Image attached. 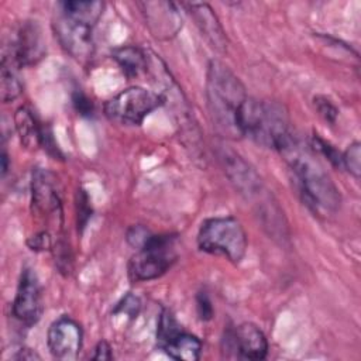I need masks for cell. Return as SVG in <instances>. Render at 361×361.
<instances>
[{
	"label": "cell",
	"mask_w": 361,
	"mask_h": 361,
	"mask_svg": "<svg viewBox=\"0 0 361 361\" xmlns=\"http://www.w3.org/2000/svg\"><path fill=\"white\" fill-rule=\"evenodd\" d=\"M206 97L212 120L217 130L228 138L243 137L240 114L248 96L237 75L219 61L209 63Z\"/></svg>",
	"instance_id": "cell-1"
},
{
	"label": "cell",
	"mask_w": 361,
	"mask_h": 361,
	"mask_svg": "<svg viewBox=\"0 0 361 361\" xmlns=\"http://www.w3.org/2000/svg\"><path fill=\"white\" fill-rule=\"evenodd\" d=\"M240 130L243 137L271 149L290 151L295 145L289 113L275 100L248 97L240 114Z\"/></svg>",
	"instance_id": "cell-2"
},
{
	"label": "cell",
	"mask_w": 361,
	"mask_h": 361,
	"mask_svg": "<svg viewBox=\"0 0 361 361\" xmlns=\"http://www.w3.org/2000/svg\"><path fill=\"white\" fill-rule=\"evenodd\" d=\"M290 172L302 202L317 214H331L341 203V195L330 175L309 154L290 159Z\"/></svg>",
	"instance_id": "cell-3"
},
{
	"label": "cell",
	"mask_w": 361,
	"mask_h": 361,
	"mask_svg": "<svg viewBox=\"0 0 361 361\" xmlns=\"http://www.w3.org/2000/svg\"><path fill=\"white\" fill-rule=\"evenodd\" d=\"M197 245L202 251L223 255L238 264L247 252V233L233 216L206 219L197 233Z\"/></svg>",
	"instance_id": "cell-4"
},
{
	"label": "cell",
	"mask_w": 361,
	"mask_h": 361,
	"mask_svg": "<svg viewBox=\"0 0 361 361\" xmlns=\"http://www.w3.org/2000/svg\"><path fill=\"white\" fill-rule=\"evenodd\" d=\"M176 237L171 234H151L147 243L128 261V275L142 282L162 276L176 261Z\"/></svg>",
	"instance_id": "cell-5"
},
{
	"label": "cell",
	"mask_w": 361,
	"mask_h": 361,
	"mask_svg": "<svg viewBox=\"0 0 361 361\" xmlns=\"http://www.w3.org/2000/svg\"><path fill=\"white\" fill-rule=\"evenodd\" d=\"M164 102V97L155 92L131 86L106 102L104 114L114 123L140 126Z\"/></svg>",
	"instance_id": "cell-6"
},
{
	"label": "cell",
	"mask_w": 361,
	"mask_h": 361,
	"mask_svg": "<svg viewBox=\"0 0 361 361\" xmlns=\"http://www.w3.org/2000/svg\"><path fill=\"white\" fill-rule=\"evenodd\" d=\"M219 159L223 165V169L230 179V182L234 185L235 190L243 195L247 200H258L259 203L265 200L268 196L265 195L264 183L261 176L257 173V171L237 152L221 148L219 152ZM258 203V204H259ZM257 204V206H258Z\"/></svg>",
	"instance_id": "cell-7"
},
{
	"label": "cell",
	"mask_w": 361,
	"mask_h": 361,
	"mask_svg": "<svg viewBox=\"0 0 361 361\" xmlns=\"http://www.w3.org/2000/svg\"><path fill=\"white\" fill-rule=\"evenodd\" d=\"M223 348L240 360H264L268 354V341L258 326L241 323L226 331Z\"/></svg>",
	"instance_id": "cell-8"
},
{
	"label": "cell",
	"mask_w": 361,
	"mask_h": 361,
	"mask_svg": "<svg viewBox=\"0 0 361 361\" xmlns=\"http://www.w3.org/2000/svg\"><path fill=\"white\" fill-rule=\"evenodd\" d=\"M56 37L63 49L75 59L85 62L93 55L92 31L93 27L79 20L71 18L61 11L54 21Z\"/></svg>",
	"instance_id": "cell-9"
},
{
	"label": "cell",
	"mask_w": 361,
	"mask_h": 361,
	"mask_svg": "<svg viewBox=\"0 0 361 361\" xmlns=\"http://www.w3.org/2000/svg\"><path fill=\"white\" fill-rule=\"evenodd\" d=\"M83 341L80 324L69 316L56 319L48 329L47 343L54 358L73 361L79 357Z\"/></svg>",
	"instance_id": "cell-10"
},
{
	"label": "cell",
	"mask_w": 361,
	"mask_h": 361,
	"mask_svg": "<svg viewBox=\"0 0 361 361\" xmlns=\"http://www.w3.org/2000/svg\"><path fill=\"white\" fill-rule=\"evenodd\" d=\"M14 317L25 326L35 324L42 314V293L37 274L24 268L13 302Z\"/></svg>",
	"instance_id": "cell-11"
},
{
	"label": "cell",
	"mask_w": 361,
	"mask_h": 361,
	"mask_svg": "<svg viewBox=\"0 0 361 361\" xmlns=\"http://www.w3.org/2000/svg\"><path fill=\"white\" fill-rule=\"evenodd\" d=\"M32 207L35 214L45 217V220L62 219V203L55 176L45 169L35 168L31 182Z\"/></svg>",
	"instance_id": "cell-12"
},
{
	"label": "cell",
	"mask_w": 361,
	"mask_h": 361,
	"mask_svg": "<svg viewBox=\"0 0 361 361\" xmlns=\"http://www.w3.org/2000/svg\"><path fill=\"white\" fill-rule=\"evenodd\" d=\"M6 52L20 68L37 63L45 55V41L37 21H24Z\"/></svg>",
	"instance_id": "cell-13"
},
{
	"label": "cell",
	"mask_w": 361,
	"mask_h": 361,
	"mask_svg": "<svg viewBox=\"0 0 361 361\" xmlns=\"http://www.w3.org/2000/svg\"><path fill=\"white\" fill-rule=\"evenodd\" d=\"M147 25L157 38H172L182 28V17L175 3L148 1L140 3Z\"/></svg>",
	"instance_id": "cell-14"
},
{
	"label": "cell",
	"mask_w": 361,
	"mask_h": 361,
	"mask_svg": "<svg viewBox=\"0 0 361 361\" xmlns=\"http://www.w3.org/2000/svg\"><path fill=\"white\" fill-rule=\"evenodd\" d=\"M183 6L192 14L200 32L206 37L212 47L223 52L226 49L227 39L224 30L213 8L207 3H186Z\"/></svg>",
	"instance_id": "cell-15"
},
{
	"label": "cell",
	"mask_w": 361,
	"mask_h": 361,
	"mask_svg": "<svg viewBox=\"0 0 361 361\" xmlns=\"http://www.w3.org/2000/svg\"><path fill=\"white\" fill-rule=\"evenodd\" d=\"M159 347L173 360L182 361H196L202 353L200 340L189 333L179 329L158 340Z\"/></svg>",
	"instance_id": "cell-16"
},
{
	"label": "cell",
	"mask_w": 361,
	"mask_h": 361,
	"mask_svg": "<svg viewBox=\"0 0 361 361\" xmlns=\"http://www.w3.org/2000/svg\"><path fill=\"white\" fill-rule=\"evenodd\" d=\"M14 124L20 141L27 148L39 147L45 134V128L39 126L32 111L27 107H20L14 114Z\"/></svg>",
	"instance_id": "cell-17"
},
{
	"label": "cell",
	"mask_w": 361,
	"mask_h": 361,
	"mask_svg": "<svg viewBox=\"0 0 361 361\" xmlns=\"http://www.w3.org/2000/svg\"><path fill=\"white\" fill-rule=\"evenodd\" d=\"M0 66V94L1 100L7 103L17 99L23 92V82L18 76L20 66L7 52H3Z\"/></svg>",
	"instance_id": "cell-18"
},
{
	"label": "cell",
	"mask_w": 361,
	"mask_h": 361,
	"mask_svg": "<svg viewBox=\"0 0 361 361\" xmlns=\"http://www.w3.org/2000/svg\"><path fill=\"white\" fill-rule=\"evenodd\" d=\"M113 58L128 78L138 76L149 68L147 54L142 49L133 45H126L114 49Z\"/></svg>",
	"instance_id": "cell-19"
},
{
	"label": "cell",
	"mask_w": 361,
	"mask_h": 361,
	"mask_svg": "<svg viewBox=\"0 0 361 361\" xmlns=\"http://www.w3.org/2000/svg\"><path fill=\"white\" fill-rule=\"evenodd\" d=\"M58 8L62 14L94 27L100 16L103 14L104 3L103 1H78V0L62 1L58 4Z\"/></svg>",
	"instance_id": "cell-20"
},
{
	"label": "cell",
	"mask_w": 361,
	"mask_h": 361,
	"mask_svg": "<svg viewBox=\"0 0 361 361\" xmlns=\"http://www.w3.org/2000/svg\"><path fill=\"white\" fill-rule=\"evenodd\" d=\"M343 168H345L354 178H360L361 173V144L354 141L347 147V149L341 154Z\"/></svg>",
	"instance_id": "cell-21"
},
{
	"label": "cell",
	"mask_w": 361,
	"mask_h": 361,
	"mask_svg": "<svg viewBox=\"0 0 361 361\" xmlns=\"http://www.w3.org/2000/svg\"><path fill=\"white\" fill-rule=\"evenodd\" d=\"M312 147L314 151H319L322 155H324L334 166L343 168V161H341V152L337 151L333 145H330L327 141L320 138L319 135L312 137Z\"/></svg>",
	"instance_id": "cell-22"
},
{
	"label": "cell",
	"mask_w": 361,
	"mask_h": 361,
	"mask_svg": "<svg viewBox=\"0 0 361 361\" xmlns=\"http://www.w3.org/2000/svg\"><path fill=\"white\" fill-rule=\"evenodd\" d=\"M313 103H314V107L317 110V113L329 123H334L336 118H337V107L324 96H316L313 99Z\"/></svg>",
	"instance_id": "cell-23"
},
{
	"label": "cell",
	"mask_w": 361,
	"mask_h": 361,
	"mask_svg": "<svg viewBox=\"0 0 361 361\" xmlns=\"http://www.w3.org/2000/svg\"><path fill=\"white\" fill-rule=\"evenodd\" d=\"M151 234L152 233L148 228H145L144 226L137 224V226H133V227L128 228L126 238H127V243L131 247L138 250V248H141L147 243V240L151 237Z\"/></svg>",
	"instance_id": "cell-24"
},
{
	"label": "cell",
	"mask_w": 361,
	"mask_h": 361,
	"mask_svg": "<svg viewBox=\"0 0 361 361\" xmlns=\"http://www.w3.org/2000/svg\"><path fill=\"white\" fill-rule=\"evenodd\" d=\"M28 247L34 251H44V250H49L52 247V237L48 233V230H41L37 234H34L32 237L28 238L27 241Z\"/></svg>",
	"instance_id": "cell-25"
},
{
	"label": "cell",
	"mask_w": 361,
	"mask_h": 361,
	"mask_svg": "<svg viewBox=\"0 0 361 361\" xmlns=\"http://www.w3.org/2000/svg\"><path fill=\"white\" fill-rule=\"evenodd\" d=\"M72 103L75 106V110L82 116H92L93 113V103L92 100L82 92H76L72 96Z\"/></svg>",
	"instance_id": "cell-26"
},
{
	"label": "cell",
	"mask_w": 361,
	"mask_h": 361,
	"mask_svg": "<svg viewBox=\"0 0 361 361\" xmlns=\"http://www.w3.org/2000/svg\"><path fill=\"white\" fill-rule=\"evenodd\" d=\"M196 307H197V314L200 320L207 322L213 317V306L209 299V296L204 292H200L196 298Z\"/></svg>",
	"instance_id": "cell-27"
},
{
	"label": "cell",
	"mask_w": 361,
	"mask_h": 361,
	"mask_svg": "<svg viewBox=\"0 0 361 361\" xmlns=\"http://www.w3.org/2000/svg\"><path fill=\"white\" fill-rule=\"evenodd\" d=\"M78 227L80 226V228L85 227L86 221L89 220V217L92 216L90 214V207H89V199H87V195L80 190L79 195H78Z\"/></svg>",
	"instance_id": "cell-28"
},
{
	"label": "cell",
	"mask_w": 361,
	"mask_h": 361,
	"mask_svg": "<svg viewBox=\"0 0 361 361\" xmlns=\"http://www.w3.org/2000/svg\"><path fill=\"white\" fill-rule=\"evenodd\" d=\"M138 309H140V302L135 296L133 295H127L118 305L117 307L114 309V313H126L131 317H134L137 313H138Z\"/></svg>",
	"instance_id": "cell-29"
},
{
	"label": "cell",
	"mask_w": 361,
	"mask_h": 361,
	"mask_svg": "<svg viewBox=\"0 0 361 361\" xmlns=\"http://www.w3.org/2000/svg\"><path fill=\"white\" fill-rule=\"evenodd\" d=\"M92 358L93 360H106V361L111 360L113 358V353H111L110 344L107 341H104V340L99 341L96 348H94V354L92 355Z\"/></svg>",
	"instance_id": "cell-30"
},
{
	"label": "cell",
	"mask_w": 361,
	"mask_h": 361,
	"mask_svg": "<svg viewBox=\"0 0 361 361\" xmlns=\"http://www.w3.org/2000/svg\"><path fill=\"white\" fill-rule=\"evenodd\" d=\"M14 358H17V360H41V357L30 348L18 350V354Z\"/></svg>",
	"instance_id": "cell-31"
},
{
	"label": "cell",
	"mask_w": 361,
	"mask_h": 361,
	"mask_svg": "<svg viewBox=\"0 0 361 361\" xmlns=\"http://www.w3.org/2000/svg\"><path fill=\"white\" fill-rule=\"evenodd\" d=\"M7 169H8V157H7L6 151H3V154H1V173H3V176L6 175Z\"/></svg>",
	"instance_id": "cell-32"
}]
</instances>
